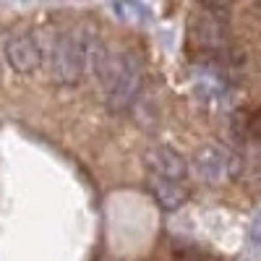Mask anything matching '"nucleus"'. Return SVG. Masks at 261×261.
Here are the masks:
<instances>
[{
	"label": "nucleus",
	"mask_w": 261,
	"mask_h": 261,
	"mask_svg": "<svg viewBox=\"0 0 261 261\" xmlns=\"http://www.w3.org/2000/svg\"><path fill=\"white\" fill-rule=\"evenodd\" d=\"M89 71L97 76L105 105L113 113H123L136 102L144 81V65L139 53L134 50H113L107 42L97 34L92 39V55H89Z\"/></svg>",
	"instance_id": "nucleus-1"
},
{
	"label": "nucleus",
	"mask_w": 261,
	"mask_h": 261,
	"mask_svg": "<svg viewBox=\"0 0 261 261\" xmlns=\"http://www.w3.org/2000/svg\"><path fill=\"white\" fill-rule=\"evenodd\" d=\"M97 32L89 29H63L55 34L53 47H50V79L60 86H73L81 81L84 71L89 68V55H92V39Z\"/></svg>",
	"instance_id": "nucleus-2"
},
{
	"label": "nucleus",
	"mask_w": 261,
	"mask_h": 261,
	"mask_svg": "<svg viewBox=\"0 0 261 261\" xmlns=\"http://www.w3.org/2000/svg\"><path fill=\"white\" fill-rule=\"evenodd\" d=\"M3 58L16 73H34L42 65V60H45V50H42L37 34L16 32V34H8L3 42Z\"/></svg>",
	"instance_id": "nucleus-3"
},
{
	"label": "nucleus",
	"mask_w": 261,
	"mask_h": 261,
	"mask_svg": "<svg viewBox=\"0 0 261 261\" xmlns=\"http://www.w3.org/2000/svg\"><path fill=\"white\" fill-rule=\"evenodd\" d=\"M144 165L151 178H167V180H183L188 172V162L180 151L165 144H154L144 151Z\"/></svg>",
	"instance_id": "nucleus-4"
},
{
	"label": "nucleus",
	"mask_w": 261,
	"mask_h": 261,
	"mask_svg": "<svg viewBox=\"0 0 261 261\" xmlns=\"http://www.w3.org/2000/svg\"><path fill=\"white\" fill-rule=\"evenodd\" d=\"M230 162H232L230 151L217 144H204L193 151V172L204 183H220L222 178H227Z\"/></svg>",
	"instance_id": "nucleus-5"
},
{
	"label": "nucleus",
	"mask_w": 261,
	"mask_h": 261,
	"mask_svg": "<svg viewBox=\"0 0 261 261\" xmlns=\"http://www.w3.org/2000/svg\"><path fill=\"white\" fill-rule=\"evenodd\" d=\"M149 191L157 199V204L165 212H175L188 201V188L180 180H167V178H151L149 180Z\"/></svg>",
	"instance_id": "nucleus-6"
},
{
	"label": "nucleus",
	"mask_w": 261,
	"mask_h": 261,
	"mask_svg": "<svg viewBox=\"0 0 261 261\" xmlns=\"http://www.w3.org/2000/svg\"><path fill=\"white\" fill-rule=\"evenodd\" d=\"M235 134L248 141H258L261 139V110H243L235 115Z\"/></svg>",
	"instance_id": "nucleus-7"
},
{
	"label": "nucleus",
	"mask_w": 261,
	"mask_h": 261,
	"mask_svg": "<svg viewBox=\"0 0 261 261\" xmlns=\"http://www.w3.org/2000/svg\"><path fill=\"white\" fill-rule=\"evenodd\" d=\"M113 11L120 21H125V24H144L149 18V11L141 3H136V0H115Z\"/></svg>",
	"instance_id": "nucleus-8"
},
{
	"label": "nucleus",
	"mask_w": 261,
	"mask_h": 261,
	"mask_svg": "<svg viewBox=\"0 0 261 261\" xmlns=\"http://www.w3.org/2000/svg\"><path fill=\"white\" fill-rule=\"evenodd\" d=\"M251 241L256 246H261V212L253 217V222H251Z\"/></svg>",
	"instance_id": "nucleus-9"
},
{
	"label": "nucleus",
	"mask_w": 261,
	"mask_h": 261,
	"mask_svg": "<svg viewBox=\"0 0 261 261\" xmlns=\"http://www.w3.org/2000/svg\"><path fill=\"white\" fill-rule=\"evenodd\" d=\"M172 261H206V258H199V256H191V253H183V256H175Z\"/></svg>",
	"instance_id": "nucleus-10"
}]
</instances>
